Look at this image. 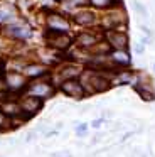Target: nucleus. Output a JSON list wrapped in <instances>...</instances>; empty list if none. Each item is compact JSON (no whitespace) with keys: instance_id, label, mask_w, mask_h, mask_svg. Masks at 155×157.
Returning <instances> with one entry per match:
<instances>
[{"instance_id":"obj_2","label":"nucleus","mask_w":155,"mask_h":157,"mask_svg":"<svg viewBox=\"0 0 155 157\" xmlns=\"http://www.w3.org/2000/svg\"><path fill=\"white\" fill-rule=\"evenodd\" d=\"M56 88L57 86L54 85L49 78H42V79L29 81V85H27V88H25L24 93H25V95H30V96H36V98L42 100V101H46V100L52 98V96L56 95Z\"/></svg>"},{"instance_id":"obj_10","label":"nucleus","mask_w":155,"mask_h":157,"mask_svg":"<svg viewBox=\"0 0 155 157\" xmlns=\"http://www.w3.org/2000/svg\"><path fill=\"white\" fill-rule=\"evenodd\" d=\"M83 71H84V66L78 64V63H74V61H69V63H64L62 66H59L56 76L59 78V85H61V83L66 81V79H79V76L83 75Z\"/></svg>"},{"instance_id":"obj_8","label":"nucleus","mask_w":155,"mask_h":157,"mask_svg":"<svg viewBox=\"0 0 155 157\" xmlns=\"http://www.w3.org/2000/svg\"><path fill=\"white\" fill-rule=\"evenodd\" d=\"M59 91L73 100H83L88 96L79 79H66V81H62L59 85Z\"/></svg>"},{"instance_id":"obj_20","label":"nucleus","mask_w":155,"mask_h":157,"mask_svg":"<svg viewBox=\"0 0 155 157\" xmlns=\"http://www.w3.org/2000/svg\"><path fill=\"white\" fill-rule=\"evenodd\" d=\"M74 133H76L78 137H86L88 135V123H79V125H76Z\"/></svg>"},{"instance_id":"obj_3","label":"nucleus","mask_w":155,"mask_h":157,"mask_svg":"<svg viewBox=\"0 0 155 157\" xmlns=\"http://www.w3.org/2000/svg\"><path fill=\"white\" fill-rule=\"evenodd\" d=\"M2 79L5 83L9 93H13V95H24L27 85H29V79L20 71H7L2 76Z\"/></svg>"},{"instance_id":"obj_23","label":"nucleus","mask_w":155,"mask_h":157,"mask_svg":"<svg viewBox=\"0 0 155 157\" xmlns=\"http://www.w3.org/2000/svg\"><path fill=\"white\" fill-rule=\"evenodd\" d=\"M143 51H145L143 44H137V46H135V52H137V54H143Z\"/></svg>"},{"instance_id":"obj_5","label":"nucleus","mask_w":155,"mask_h":157,"mask_svg":"<svg viewBox=\"0 0 155 157\" xmlns=\"http://www.w3.org/2000/svg\"><path fill=\"white\" fill-rule=\"evenodd\" d=\"M46 42L51 49L54 51H66L71 48L74 39L71 37L67 32H52V31H46Z\"/></svg>"},{"instance_id":"obj_16","label":"nucleus","mask_w":155,"mask_h":157,"mask_svg":"<svg viewBox=\"0 0 155 157\" xmlns=\"http://www.w3.org/2000/svg\"><path fill=\"white\" fill-rule=\"evenodd\" d=\"M133 88H135V91L140 95V98L143 100V101H153L155 100V90L148 81H143V79L138 78V81L133 85Z\"/></svg>"},{"instance_id":"obj_22","label":"nucleus","mask_w":155,"mask_h":157,"mask_svg":"<svg viewBox=\"0 0 155 157\" xmlns=\"http://www.w3.org/2000/svg\"><path fill=\"white\" fill-rule=\"evenodd\" d=\"M103 122H104L103 118H96V120H93V122H91V127H93L94 130H98L101 125H103Z\"/></svg>"},{"instance_id":"obj_15","label":"nucleus","mask_w":155,"mask_h":157,"mask_svg":"<svg viewBox=\"0 0 155 157\" xmlns=\"http://www.w3.org/2000/svg\"><path fill=\"white\" fill-rule=\"evenodd\" d=\"M73 21L81 27H93L98 24V15L89 9H79L76 14L73 15Z\"/></svg>"},{"instance_id":"obj_14","label":"nucleus","mask_w":155,"mask_h":157,"mask_svg":"<svg viewBox=\"0 0 155 157\" xmlns=\"http://www.w3.org/2000/svg\"><path fill=\"white\" fill-rule=\"evenodd\" d=\"M0 110L5 113L9 118L12 120H19V122H25L24 120V115H22V110H20V105H19V98L13 100V98H7L5 101L0 103Z\"/></svg>"},{"instance_id":"obj_12","label":"nucleus","mask_w":155,"mask_h":157,"mask_svg":"<svg viewBox=\"0 0 155 157\" xmlns=\"http://www.w3.org/2000/svg\"><path fill=\"white\" fill-rule=\"evenodd\" d=\"M24 76H25L29 81H34V79H42V78H47L51 75L49 68L42 63H25L22 69Z\"/></svg>"},{"instance_id":"obj_19","label":"nucleus","mask_w":155,"mask_h":157,"mask_svg":"<svg viewBox=\"0 0 155 157\" xmlns=\"http://www.w3.org/2000/svg\"><path fill=\"white\" fill-rule=\"evenodd\" d=\"M20 125H22V122L9 118V117L0 110V130H10V128H15V127H20Z\"/></svg>"},{"instance_id":"obj_1","label":"nucleus","mask_w":155,"mask_h":157,"mask_svg":"<svg viewBox=\"0 0 155 157\" xmlns=\"http://www.w3.org/2000/svg\"><path fill=\"white\" fill-rule=\"evenodd\" d=\"M79 81L83 85L86 95H96V93H104L111 88V75L103 71H96V69L84 68L83 75L79 76Z\"/></svg>"},{"instance_id":"obj_9","label":"nucleus","mask_w":155,"mask_h":157,"mask_svg":"<svg viewBox=\"0 0 155 157\" xmlns=\"http://www.w3.org/2000/svg\"><path fill=\"white\" fill-rule=\"evenodd\" d=\"M46 27L52 32H69L71 22L59 12H49L46 15Z\"/></svg>"},{"instance_id":"obj_6","label":"nucleus","mask_w":155,"mask_h":157,"mask_svg":"<svg viewBox=\"0 0 155 157\" xmlns=\"http://www.w3.org/2000/svg\"><path fill=\"white\" fill-rule=\"evenodd\" d=\"M3 34L10 39L15 41H25V39L32 37V29L27 24H20V22H10L3 27Z\"/></svg>"},{"instance_id":"obj_11","label":"nucleus","mask_w":155,"mask_h":157,"mask_svg":"<svg viewBox=\"0 0 155 157\" xmlns=\"http://www.w3.org/2000/svg\"><path fill=\"white\" fill-rule=\"evenodd\" d=\"M104 41L111 46L113 51H127L128 49V36L121 31H104Z\"/></svg>"},{"instance_id":"obj_21","label":"nucleus","mask_w":155,"mask_h":157,"mask_svg":"<svg viewBox=\"0 0 155 157\" xmlns=\"http://www.w3.org/2000/svg\"><path fill=\"white\" fill-rule=\"evenodd\" d=\"M133 5H135V10L138 12V14H142L143 17H147V10H145V7L142 4H138V2H133Z\"/></svg>"},{"instance_id":"obj_18","label":"nucleus","mask_w":155,"mask_h":157,"mask_svg":"<svg viewBox=\"0 0 155 157\" xmlns=\"http://www.w3.org/2000/svg\"><path fill=\"white\" fill-rule=\"evenodd\" d=\"M88 4L98 10H110L120 5V0H88Z\"/></svg>"},{"instance_id":"obj_7","label":"nucleus","mask_w":155,"mask_h":157,"mask_svg":"<svg viewBox=\"0 0 155 157\" xmlns=\"http://www.w3.org/2000/svg\"><path fill=\"white\" fill-rule=\"evenodd\" d=\"M127 22V15L121 10V7L110 9L108 14L103 17V27L104 31H120V25H123Z\"/></svg>"},{"instance_id":"obj_25","label":"nucleus","mask_w":155,"mask_h":157,"mask_svg":"<svg viewBox=\"0 0 155 157\" xmlns=\"http://www.w3.org/2000/svg\"><path fill=\"white\" fill-rule=\"evenodd\" d=\"M54 2H66V0H54Z\"/></svg>"},{"instance_id":"obj_17","label":"nucleus","mask_w":155,"mask_h":157,"mask_svg":"<svg viewBox=\"0 0 155 157\" xmlns=\"http://www.w3.org/2000/svg\"><path fill=\"white\" fill-rule=\"evenodd\" d=\"M108 56H110V61L113 63V66L116 69H125V68H128L130 63H131L128 51H111Z\"/></svg>"},{"instance_id":"obj_13","label":"nucleus","mask_w":155,"mask_h":157,"mask_svg":"<svg viewBox=\"0 0 155 157\" xmlns=\"http://www.w3.org/2000/svg\"><path fill=\"white\" fill-rule=\"evenodd\" d=\"M101 39H103V36H100L98 32H94V31H83V32H79V34L76 36L74 42H76V46L79 49H83V51H89V49L93 48V46H96Z\"/></svg>"},{"instance_id":"obj_4","label":"nucleus","mask_w":155,"mask_h":157,"mask_svg":"<svg viewBox=\"0 0 155 157\" xmlns=\"http://www.w3.org/2000/svg\"><path fill=\"white\" fill-rule=\"evenodd\" d=\"M19 105H20V110H22V115H24V120H30L32 117H36L40 110L44 108V101L36 96H30V95H20L19 96Z\"/></svg>"},{"instance_id":"obj_24","label":"nucleus","mask_w":155,"mask_h":157,"mask_svg":"<svg viewBox=\"0 0 155 157\" xmlns=\"http://www.w3.org/2000/svg\"><path fill=\"white\" fill-rule=\"evenodd\" d=\"M54 157H73V155H71L69 152H66V150H64V152H57Z\"/></svg>"}]
</instances>
